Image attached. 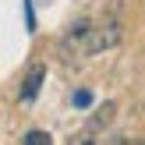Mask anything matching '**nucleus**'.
Masks as SVG:
<instances>
[{"label": "nucleus", "mask_w": 145, "mask_h": 145, "mask_svg": "<svg viewBox=\"0 0 145 145\" xmlns=\"http://www.w3.org/2000/svg\"><path fill=\"white\" fill-rule=\"evenodd\" d=\"M42 78H46V67H42V64H32L28 74H25V82H21V103H32V99L39 96Z\"/></svg>", "instance_id": "nucleus-2"}, {"label": "nucleus", "mask_w": 145, "mask_h": 145, "mask_svg": "<svg viewBox=\"0 0 145 145\" xmlns=\"http://www.w3.org/2000/svg\"><path fill=\"white\" fill-rule=\"evenodd\" d=\"M117 42H120V21L117 18H106V21H99V25L89 21V28H85V35H82V50L85 53H103V50L117 46Z\"/></svg>", "instance_id": "nucleus-1"}, {"label": "nucleus", "mask_w": 145, "mask_h": 145, "mask_svg": "<svg viewBox=\"0 0 145 145\" xmlns=\"http://www.w3.org/2000/svg\"><path fill=\"white\" fill-rule=\"evenodd\" d=\"M113 113H117V106H113V103H103L96 113H92V120H89V135H96V131H103V127H110Z\"/></svg>", "instance_id": "nucleus-3"}, {"label": "nucleus", "mask_w": 145, "mask_h": 145, "mask_svg": "<svg viewBox=\"0 0 145 145\" xmlns=\"http://www.w3.org/2000/svg\"><path fill=\"white\" fill-rule=\"evenodd\" d=\"M25 145H50V135L46 131H28L25 135Z\"/></svg>", "instance_id": "nucleus-4"}, {"label": "nucleus", "mask_w": 145, "mask_h": 145, "mask_svg": "<svg viewBox=\"0 0 145 145\" xmlns=\"http://www.w3.org/2000/svg\"><path fill=\"white\" fill-rule=\"evenodd\" d=\"M89 103H92V92L89 89H78L74 92V106H89Z\"/></svg>", "instance_id": "nucleus-5"}]
</instances>
